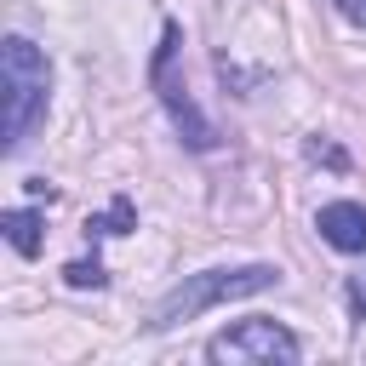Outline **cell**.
Here are the masks:
<instances>
[{
    "label": "cell",
    "mask_w": 366,
    "mask_h": 366,
    "mask_svg": "<svg viewBox=\"0 0 366 366\" xmlns=\"http://www.w3.org/2000/svg\"><path fill=\"white\" fill-rule=\"evenodd\" d=\"M0 86H6V149L17 154L29 143V132L46 120V97H51V63L34 40L11 34L0 51Z\"/></svg>",
    "instance_id": "6da1fadb"
},
{
    "label": "cell",
    "mask_w": 366,
    "mask_h": 366,
    "mask_svg": "<svg viewBox=\"0 0 366 366\" xmlns=\"http://www.w3.org/2000/svg\"><path fill=\"white\" fill-rule=\"evenodd\" d=\"M269 286H280V269H269V263H246V269H206V274H189L160 309H154V332H172V326H183V320H194V315H206V309H217V303H234V297H257V292H269Z\"/></svg>",
    "instance_id": "7a4b0ae2"
},
{
    "label": "cell",
    "mask_w": 366,
    "mask_h": 366,
    "mask_svg": "<svg viewBox=\"0 0 366 366\" xmlns=\"http://www.w3.org/2000/svg\"><path fill=\"white\" fill-rule=\"evenodd\" d=\"M206 355L217 366H240V360H297V337L280 320H240L229 332H217L206 343Z\"/></svg>",
    "instance_id": "3957f363"
},
{
    "label": "cell",
    "mask_w": 366,
    "mask_h": 366,
    "mask_svg": "<svg viewBox=\"0 0 366 366\" xmlns=\"http://www.w3.org/2000/svg\"><path fill=\"white\" fill-rule=\"evenodd\" d=\"M172 51H177V29L166 23V40H160V51H154V86H160V97H166V114H172V126L183 132V143H189V149H212V143H217V132H212V126H206V114L194 109L189 86L172 74Z\"/></svg>",
    "instance_id": "277c9868"
},
{
    "label": "cell",
    "mask_w": 366,
    "mask_h": 366,
    "mask_svg": "<svg viewBox=\"0 0 366 366\" xmlns=\"http://www.w3.org/2000/svg\"><path fill=\"white\" fill-rule=\"evenodd\" d=\"M315 229H320V240L337 246V252H366V206H355V200H332V206H320Z\"/></svg>",
    "instance_id": "5b68a950"
},
{
    "label": "cell",
    "mask_w": 366,
    "mask_h": 366,
    "mask_svg": "<svg viewBox=\"0 0 366 366\" xmlns=\"http://www.w3.org/2000/svg\"><path fill=\"white\" fill-rule=\"evenodd\" d=\"M0 229H6L11 252H23V257H34V252H40V212H29V206H11V212L0 217Z\"/></svg>",
    "instance_id": "8992f818"
},
{
    "label": "cell",
    "mask_w": 366,
    "mask_h": 366,
    "mask_svg": "<svg viewBox=\"0 0 366 366\" xmlns=\"http://www.w3.org/2000/svg\"><path fill=\"white\" fill-rule=\"evenodd\" d=\"M126 223H132V200H114L109 217H92L86 223V234H126Z\"/></svg>",
    "instance_id": "52a82bcc"
},
{
    "label": "cell",
    "mask_w": 366,
    "mask_h": 366,
    "mask_svg": "<svg viewBox=\"0 0 366 366\" xmlns=\"http://www.w3.org/2000/svg\"><path fill=\"white\" fill-rule=\"evenodd\" d=\"M63 274H69V286H103V263H97V257H92V263H69Z\"/></svg>",
    "instance_id": "ba28073f"
},
{
    "label": "cell",
    "mask_w": 366,
    "mask_h": 366,
    "mask_svg": "<svg viewBox=\"0 0 366 366\" xmlns=\"http://www.w3.org/2000/svg\"><path fill=\"white\" fill-rule=\"evenodd\" d=\"M349 309L366 320V269H360V274H349Z\"/></svg>",
    "instance_id": "9c48e42d"
},
{
    "label": "cell",
    "mask_w": 366,
    "mask_h": 366,
    "mask_svg": "<svg viewBox=\"0 0 366 366\" xmlns=\"http://www.w3.org/2000/svg\"><path fill=\"white\" fill-rule=\"evenodd\" d=\"M337 11H343L349 23H366V0H337Z\"/></svg>",
    "instance_id": "30bf717a"
}]
</instances>
